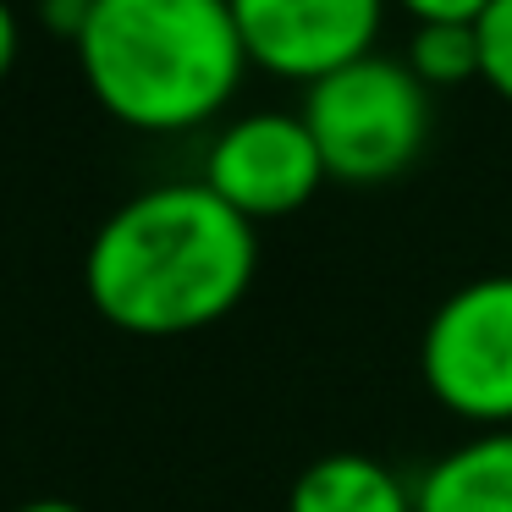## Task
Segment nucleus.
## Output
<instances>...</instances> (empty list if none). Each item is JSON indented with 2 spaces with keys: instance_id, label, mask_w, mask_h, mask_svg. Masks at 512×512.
Listing matches in <instances>:
<instances>
[{
  "instance_id": "nucleus-6",
  "label": "nucleus",
  "mask_w": 512,
  "mask_h": 512,
  "mask_svg": "<svg viewBox=\"0 0 512 512\" xmlns=\"http://www.w3.org/2000/svg\"><path fill=\"white\" fill-rule=\"evenodd\" d=\"M248 67L281 83H320L369 56L391 0H226Z\"/></svg>"
},
{
  "instance_id": "nucleus-5",
  "label": "nucleus",
  "mask_w": 512,
  "mask_h": 512,
  "mask_svg": "<svg viewBox=\"0 0 512 512\" xmlns=\"http://www.w3.org/2000/svg\"><path fill=\"white\" fill-rule=\"evenodd\" d=\"M199 182L259 226L298 215L331 177L298 111H248L210 138Z\"/></svg>"
},
{
  "instance_id": "nucleus-12",
  "label": "nucleus",
  "mask_w": 512,
  "mask_h": 512,
  "mask_svg": "<svg viewBox=\"0 0 512 512\" xmlns=\"http://www.w3.org/2000/svg\"><path fill=\"white\" fill-rule=\"evenodd\" d=\"M17 50H23V17L12 12V0H0V78L17 67Z\"/></svg>"
},
{
  "instance_id": "nucleus-11",
  "label": "nucleus",
  "mask_w": 512,
  "mask_h": 512,
  "mask_svg": "<svg viewBox=\"0 0 512 512\" xmlns=\"http://www.w3.org/2000/svg\"><path fill=\"white\" fill-rule=\"evenodd\" d=\"M413 23H479L490 0H391Z\"/></svg>"
},
{
  "instance_id": "nucleus-4",
  "label": "nucleus",
  "mask_w": 512,
  "mask_h": 512,
  "mask_svg": "<svg viewBox=\"0 0 512 512\" xmlns=\"http://www.w3.org/2000/svg\"><path fill=\"white\" fill-rule=\"evenodd\" d=\"M424 391L452 419L479 430L512 424V276L452 287L419 336Z\"/></svg>"
},
{
  "instance_id": "nucleus-1",
  "label": "nucleus",
  "mask_w": 512,
  "mask_h": 512,
  "mask_svg": "<svg viewBox=\"0 0 512 512\" xmlns=\"http://www.w3.org/2000/svg\"><path fill=\"white\" fill-rule=\"evenodd\" d=\"M254 270V221L204 182H160L100 221L83 254V292L127 336H193L248 298Z\"/></svg>"
},
{
  "instance_id": "nucleus-7",
  "label": "nucleus",
  "mask_w": 512,
  "mask_h": 512,
  "mask_svg": "<svg viewBox=\"0 0 512 512\" xmlns=\"http://www.w3.org/2000/svg\"><path fill=\"white\" fill-rule=\"evenodd\" d=\"M419 512H512V424L474 430L413 485Z\"/></svg>"
},
{
  "instance_id": "nucleus-2",
  "label": "nucleus",
  "mask_w": 512,
  "mask_h": 512,
  "mask_svg": "<svg viewBox=\"0 0 512 512\" xmlns=\"http://www.w3.org/2000/svg\"><path fill=\"white\" fill-rule=\"evenodd\" d=\"M72 50L94 105L160 138L215 122L254 72L226 0H89Z\"/></svg>"
},
{
  "instance_id": "nucleus-10",
  "label": "nucleus",
  "mask_w": 512,
  "mask_h": 512,
  "mask_svg": "<svg viewBox=\"0 0 512 512\" xmlns=\"http://www.w3.org/2000/svg\"><path fill=\"white\" fill-rule=\"evenodd\" d=\"M474 28H479V83L512 105V0H490Z\"/></svg>"
},
{
  "instance_id": "nucleus-9",
  "label": "nucleus",
  "mask_w": 512,
  "mask_h": 512,
  "mask_svg": "<svg viewBox=\"0 0 512 512\" xmlns=\"http://www.w3.org/2000/svg\"><path fill=\"white\" fill-rule=\"evenodd\" d=\"M402 61H408V72L430 94L457 89V83H479V28L474 23H413Z\"/></svg>"
},
{
  "instance_id": "nucleus-3",
  "label": "nucleus",
  "mask_w": 512,
  "mask_h": 512,
  "mask_svg": "<svg viewBox=\"0 0 512 512\" xmlns=\"http://www.w3.org/2000/svg\"><path fill=\"white\" fill-rule=\"evenodd\" d=\"M298 116L325 160V177L353 188L402 177L430 144V89L402 56L380 50L309 83Z\"/></svg>"
},
{
  "instance_id": "nucleus-8",
  "label": "nucleus",
  "mask_w": 512,
  "mask_h": 512,
  "mask_svg": "<svg viewBox=\"0 0 512 512\" xmlns=\"http://www.w3.org/2000/svg\"><path fill=\"white\" fill-rule=\"evenodd\" d=\"M287 512H419L413 485L369 452H325L292 479Z\"/></svg>"
},
{
  "instance_id": "nucleus-13",
  "label": "nucleus",
  "mask_w": 512,
  "mask_h": 512,
  "mask_svg": "<svg viewBox=\"0 0 512 512\" xmlns=\"http://www.w3.org/2000/svg\"><path fill=\"white\" fill-rule=\"evenodd\" d=\"M12 512H83L78 501H61V496H39V501H23V507H12Z\"/></svg>"
}]
</instances>
